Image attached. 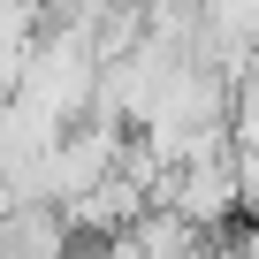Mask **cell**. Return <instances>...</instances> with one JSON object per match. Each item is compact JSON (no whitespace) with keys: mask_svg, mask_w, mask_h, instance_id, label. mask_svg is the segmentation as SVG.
Masks as SVG:
<instances>
[{"mask_svg":"<svg viewBox=\"0 0 259 259\" xmlns=\"http://www.w3.org/2000/svg\"><path fill=\"white\" fill-rule=\"evenodd\" d=\"M244 251H251V259H259V236H251V244H244Z\"/></svg>","mask_w":259,"mask_h":259,"instance_id":"cell-3","label":"cell"},{"mask_svg":"<svg viewBox=\"0 0 259 259\" xmlns=\"http://www.w3.org/2000/svg\"><path fill=\"white\" fill-rule=\"evenodd\" d=\"M0 259H76V229L61 206L46 198H16L0 206Z\"/></svg>","mask_w":259,"mask_h":259,"instance_id":"cell-1","label":"cell"},{"mask_svg":"<svg viewBox=\"0 0 259 259\" xmlns=\"http://www.w3.org/2000/svg\"><path fill=\"white\" fill-rule=\"evenodd\" d=\"M229 176H236V213L259 221V145H229Z\"/></svg>","mask_w":259,"mask_h":259,"instance_id":"cell-2","label":"cell"}]
</instances>
